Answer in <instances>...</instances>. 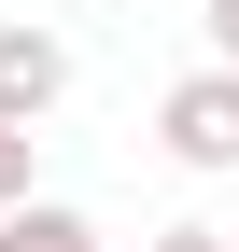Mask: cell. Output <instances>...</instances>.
<instances>
[{
	"label": "cell",
	"mask_w": 239,
	"mask_h": 252,
	"mask_svg": "<svg viewBox=\"0 0 239 252\" xmlns=\"http://www.w3.org/2000/svg\"><path fill=\"white\" fill-rule=\"evenodd\" d=\"M28 140H42V126H0V224L28 210Z\"/></svg>",
	"instance_id": "4"
},
{
	"label": "cell",
	"mask_w": 239,
	"mask_h": 252,
	"mask_svg": "<svg viewBox=\"0 0 239 252\" xmlns=\"http://www.w3.org/2000/svg\"><path fill=\"white\" fill-rule=\"evenodd\" d=\"M197 28H211V56L239 70V0H197Z\"/></svg>",
	"instance_id": "6"
},
{
	"label": "cell",
	"mask_w": 239,
	"mask_h": 252,
	"mask_svg": "<svg viewBox=\"0 0 239 252\" xmlns=\"http://www.w3.org/2000/svg\"><path fill=\"white\" fill-rule=\"evenodd\" d=\"M56 98H71V42L42 14H0V126H42Z\"/></svg>",
	"instance_id": "2"
},
{
	"label": "cell",
	"mask_w": 239,
	"mask_h": 252,
	"mask_svg": "<svg viewBox=\"0 0 239 252\" xmlns=\"http://www.w3.org/2000/svg\"><path fill=\"white\" fill-rule=\"evenodd\" d=\"M155 154H169V168H197V182L239 168V70H225V56H197V70L155 98Z\"/></svg>",
	"instance_id": "1"
},
{
	"label": "cell",
	"mask_w": 239,
	"mask_h": 252,
	"mask_svg": "<svg viewBox=\"0 0 239 252\" xmlns=\"http://www.w3.org/2000/svg\"><path fill=\"white\" fill-rule=\"evenodd\" d=\"M0 252H113V238L84 224V210H56V196H28L14 224H0Z\"/></svg>",
	"instance_id": "3"
},
{
	"label": "cell",
	"mask_w": 239,
	"mask_h": 252,
	"mask_svg": "<svg viewBox=\"0 0 239 252\" xmlns=\"http://www.w3.org/2000/svg\"><path fill=\"white\" fill-rule=\"evenodd\" d=\"M225 238H239V224H225Z\"/></svg>",
	"instance_id": "7"
},
{
	"label": "cell",
	"mask_w": 239,
	"mask_h": 252,
	"mask_svg": "<svg viewBox=\"0 0 239 252\" xmlns=\"http://www.w3.org/2000/svg\"><path fill=\"white\" fill-rule=\"evenodd\" d=\"M141 252H239V238H225V224H155Z\"/></svg>",
	"instance_id": "5"
}]
</instances>
